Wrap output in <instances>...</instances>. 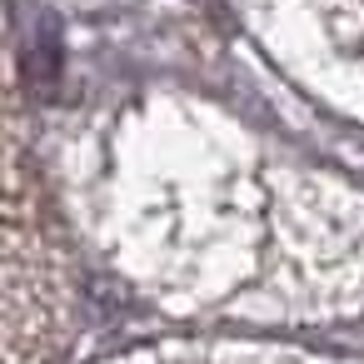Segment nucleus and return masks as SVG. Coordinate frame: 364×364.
Masks as SVG:
<instances>
[{"instance_id": "f257e3e1", "label": "nucleus", "mask_w": 364, "mask_h": 364, "mask_svg": "<svg viewBox=\"0 0 364 364\" xmlns=\"http://www.w3.org/2000/svg\"><path fill=\"white\" fill-rule=\"evenodd\" d=\"M110 364H349V359L309 354L294 344H264V339H185V344L135 349Z\"/></svg>"}]
</instances>
